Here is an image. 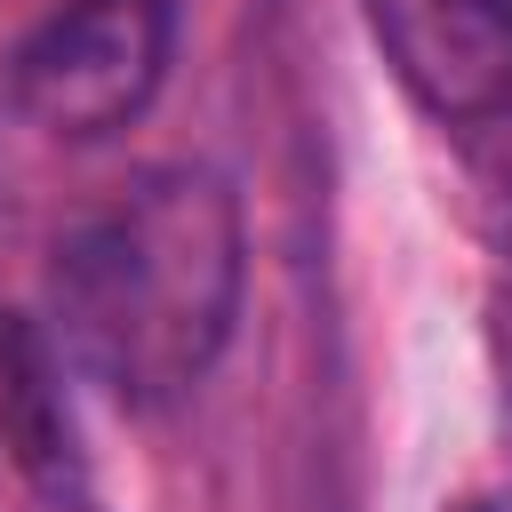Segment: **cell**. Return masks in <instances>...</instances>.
<instances>
[{
    "mask_svg": "<svg viewBox=\"0 0 512 512\" xmlns=\"http://www.w3.org/2000/svg\"><path fill=\"white\" fill-rule=\"evenodd\" d=\"M392 80L448 128L512 104V0H360Z\"/></svg>",
    "mask_w": 512,
    "mask_h": 512,
    "instance_id": "3",
    "label": "cell"
},
{
    "mask_svg": "<svg viewBox=\"0 0 512 512\" xmlns=\"http://www.w3.org/2000/svg\"><path fill=\"white\" fill-rule=\"evenodd\" d=\"M240 200L216 168H144L56 248V352L128 408L184 400L240 320Z\"/></svg>",
    "mask_w": 512,
    "mask_h": 512,
    "instance_id": "1",
    "label": "cell"
},
{
    "mask_svg": "<svg viewBox=\"0 0 512 512\" xmlns=\"http://www.w3.org/2000/svg\"><path fill=\"white\" fill-rule=\"evenodd\" d=\"M32 512H96V504H88V480H80V464L32 472Z\"/></svg>",
    "mask_w": 512,
    "mask_h": 512,
    "instance_id": "4",
    "label": "cell"
},
{
    "mask_svg": "<svg viewBox=\"0 0 512 512\" xmlns=\"http://www.w3.org/2000/svg\"><path fill=\"white\" fill-rule=\"evenodd\" d=\"M168 48H176V8L168 0H64L56 16H40L16 40L8 104L40 136L96 144L160 96Z\"/></svg>",
    "mask_w": 512,
    "mask_h": 512,
    "instance_id": "2",
    "label": "cell"
}]
</instances>
